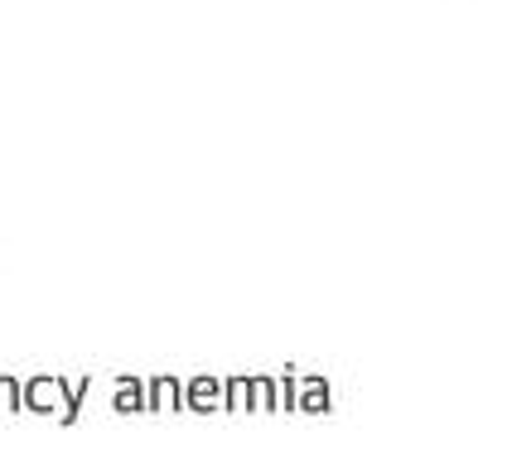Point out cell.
I'll return each instance as SVG.
<instances>
[{"label":"cell","mask_w":512,"mask_h":459,"mask_svg":"<svg viewBox=\"0 0 512 459\" xmlns=\"http://www.w3.org/2000/svg\"><path fill=\"white\" fill-rule=\"evenodd\" d=\"M0 406H15V382L0 377Z\"/></svg>","instance_id":"6da1fadb"}]
</instances>
